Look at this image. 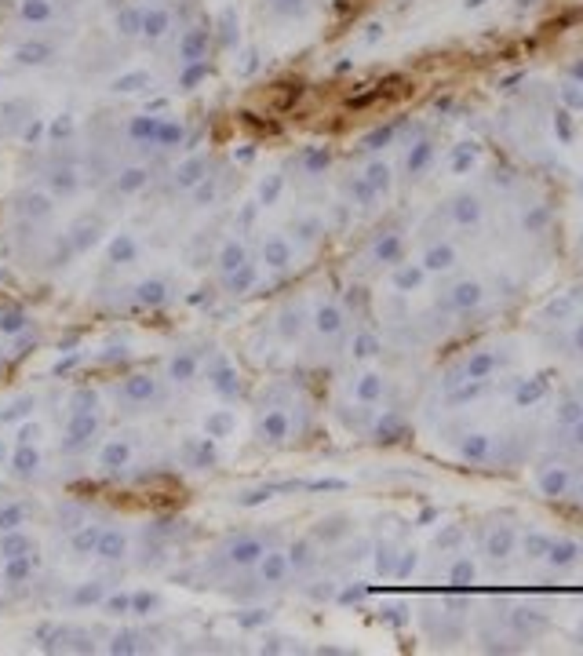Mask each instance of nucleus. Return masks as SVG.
<instances>
[{
	"label": "nucleus",
	"instance_id": "1",
	"mask_svg": "<svg viewBox=\"0 0 583 656\" xmlns=\"http://www.w3.org/2000/svg\"><path fill=\"white\" fill-rule=\"evenodd\" d=\"M121 547H124V539H121V536H106V539H103V555H110V558H113V555H121Z\"/></svg>",
	"mask_w": 583,
	"mask_h": 656
},
{
	"label": "nucleus",
	"instance_id": "2",
	"mask_svg": "<svg viewBox=\"0 0 583 656\" xmlns=\"http://www.w3.org/2000/svg\"><path fill=\"white\" fill-rule=\"evenodd\" d=\"M143 299H150V303H157V299H161V288H157V285H150V288H143Z\"/></svg>",
	"mask_w": 583,
	"mask_h": 656
}]
</instances>
